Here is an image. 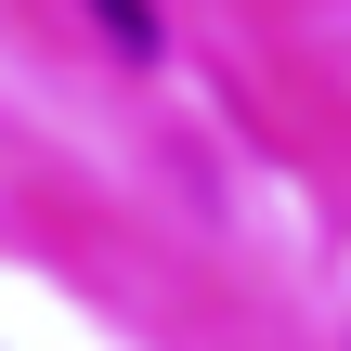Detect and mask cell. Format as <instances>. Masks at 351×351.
Listing matches in <instances>:
<instances>
[{"mask_svg":"<svg viewBox=\"0 0 351 351\" xmlns=\"http://www.w3.org/2000/svg\"><path fill=\"white\" fill-rule=\"evenodd\" d=\"M91 26H104V39H117V52H130V65H143V52H156V0H91Z\"/></svg>","mask_w":351,"mask_h":351,"instance_id":"6da1fadb","label":"cell"}]
</instances>
